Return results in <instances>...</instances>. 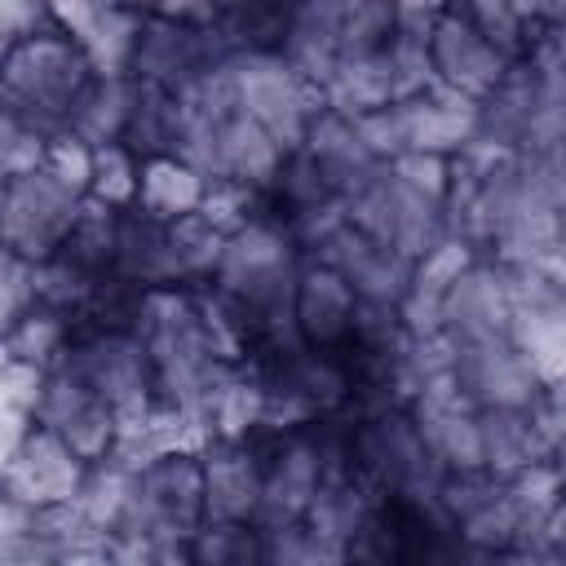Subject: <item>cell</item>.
Masks as SVG:
<instances>
[{"label": "cell", "mask_w": 566, "mask_h": 566, "mask_svg": "<svg viewBox=\"0 0 566 566\" xmlns=\"http://www.w3.org/2000/svg\"><path fill=\"white\" fill-rule=\"evenodd\" d=\"M93 80H97V71L84 57V49L44 9V18L31 31H22L9 44V53L0 57V106L18 124H27L44 142H53L66 133V124Z\"/></svg>", "instance_id": "6da1fadb"}, {"label": "cell", "mask_w": 566, "mask_h": 566, "mask_svg": "<svg viewBox=\"0 0 566 566\" xmlns=\"http://www.w3.org/2000/svg\"><path fill=\"white\" fill-rule=\"evenodd\" d=\"M88 190L53 172L49 164L0 181V243L22 265H44L71 234Z\"/></svg>", "instance_id": "7a4b0ae2"}, {"label": "cell", "mask_w": 566, "mask_h": 566, "mask_svg": "<svg viewBox=\"0 0 566 566\" xmlns=\"http://www.w3.org/2000/svg\"><path fill=\"white\" fill-rule=\"evenodd\" d=\"M203 522V464L190 451H164L146 460L133 478L128 531L150 535L155 544L190 539ZM124 535V531H119Z\"/></svg>", "instance_id": "3957f363"}, {"label": "cell", "mask_w": 566, "mask_h": 566, "mask_svg": "<svg viewBox=\"0 0 566 566\" xmlns=\"http://www.w3.org/2000/svg\"><path fill=\"white\" fill-rule=\"evenodd\" d=\"M31 416H35V429L53 433L84 464L106 460L115 451V442H119V416L111 411V402L102 394H93L66 367L44 371Z\"/></svg>", "instance_id": "277c9868"}, {"label": "cell", "mask_w": 566, "mask_h": 566, "mask_svg": "<svg viewBox=\"0 0 566 566\" xmlns=\"http://www.w3.org/2000/svg\"><path fill=\"white\" fill-rule=\"evenodd\" d=\"M451 385L473 411L486 407H531L544 380L535 376L531 358L509 336H478L451 340Z\"/></svg>", "instance_id": "5b68a950"}, {"label": "cell", "mask_w": 566, "mask_h": 566, "mask_svg": "<svg viewBox=\"0 0 566 566\" xmlns=\"http://www.w3.org/2000/svg\"><path fill=\"white\" fill-rule=\"evenodd\" d=\"M509 66L513 62L473 27V18H469L464 4L438 9L433 31H429V71H433V84H442L455 97H464V102L478 106L504 80Z\"/></svg>", "instance_id": "8992f818"}, {"label": "cell", "mask_w": 566, "mask_h": 566, "mask_svg": "<svg viewBox=\"0 0 566 566\" xmlns=\"http://www.w3.org/2000/svg\"><path fill=\"white\" fill-rule=\"evenodd\" d=\"M310 261L336 270L345 279V287L354 292V301H363V305H398L416 274V265L402 252L376 243L371 234L354 230L349 221H340L327 239H318L310 248Z\"/></svg>", "instance_id": "52a82bcc"}, {"label": "cell", "mask_w": 566, "mask_h": 566, "mask_svg": "<svg viewBox=\"0 0 566 566\" xmlns=\"http://www.w3.org/2000/svg\"><path fill=\"white\" fill-rule=\"evenodd\" d=\"M84 473H88V464L75 460L53 433L27 429V438L0 469V495H9L13 504H22L31 513H49L80 495Z\"/></svg>", "instance_id": "ba28073f"}, {"label": "cell", "mask_w": 566, "mask_h": 566, "mask_svg": "<svg viewBox=\"0 0 566 566\" xmlns=\"http://www.w3.org/2000/svg\"><path fill=\"white\" fill-rule=\"evenodd\" d=\"M509 327V270L491 256H473L438 301V332L447 340L504 336Z\"/></svg>", "instance_id": "9c48e42d"}, {"label": "cell", "mask_w": 566, "mask_h": 566, "mask_svg": "<svg viewBox=\"0 0 566 566\" xmlns=\"http://www.w3.org/2000/svg\"><path fill=\"white\" fill-rule=\"evenodd\" d=\"M354 292L345 287V279L318 261H301L296 274V292H292V323L301 345L310 349H345L349 345V327H354Z\"/></svg>", "instance_id": "30bf717a"}, {"label": "cell", "mask_w": 566, "mask_h": 566, "mask_svg": "<svg viewBox=\"0 0 566 566\" xmlns=\"http://www.w3.org/2000/svg\"><path fill=\"white\" fill-rule=\"evenodd\" d=\"M203 522H252L261 509V451L248 438L217 442L203 460Z\"/></svg>", "instance_id": "8fae6325"}, {"label": "cell", "mask_w": 566, "mask_h": 566, "mask_svg": "<svg viewBox=\"0 0 566 566\" xmlns=\"http://www.w3.org/2000/svg\"><path fill=\"white\" fill-rule=\"evenodd\" d=\"M49 13L84 49L97 75H128L146 13L115 9V4H71V9H49Z\"/></svg>", "instance_id": "7c38bea8"}, {"label": "cell", "mask_w": 566, "mask_h": 566, "mask_svg": "<svg viewBox=\"0 0 566 566\" xmlns=\"http://www.w3.org/2000/svg\"><path fill=\"white\" fill-rule=\"evenodd\" d=\"M539 460H553L544 438L531 424L526 407H486L478 411V464L495 478H513Z\"/></svg>", "instance_id": "4fadbf2b"}, {"label": "cell", "mask_w": 566, "mask_h": 566, "mask_svg": "<svg viewBox=\"0 0 566 566\" xmlns=\"http://www.w3.org/2000/svg\"><path fill=\"white\" fill-rule=\"evenodd\" d=\"M186 553L195 566H265V535L252 522H199Z\"/></svg>", "instance_id": "5bb4252c"}, {"label": "cell", "mask_w": 566, "mask_h": 566, "mask_svg": "<svg viewBox=\"0 0 566 566\" xmlns=\"http://www.w3.org/2000/svg\"><path fill=\"white\" fill-rule=\"evenodd\" d=\"M44 150H49V142H44L40 133H31L27 124H18V119L0 106V181L40 168V164H44Z\"/></svg>", "instance_id": "9a60e30c"}, {"label": "cell", "mask_w": 566, "mask_h": 566, "mask_svg": "<svg viewBox=\"0 0 566 566\" xmlns=\"http://www.w3.org/2000/svg\"><path fill=\"white\" fill-rule=\"evenodd\" d=\"M57 566H111V557L102 544H93V548H75L66 557H57Z\"/></svg>", "instance_id": "2e32d148"}, {"label": "cell", "mask_w": 566, "mask_h": 566, "mask_svg": "<svg viewBox=\"0 0 566 566\" xmlns=\"http://www.w3.org/2000/svg\"><path fill=\"white\" fill-rule=\"evenodd\" d=\"M22 270H31V265H22L4 243H0V279H9V274H22Z\"/></svg>", "instance_id": "e0dca14e"}]
</instances>
